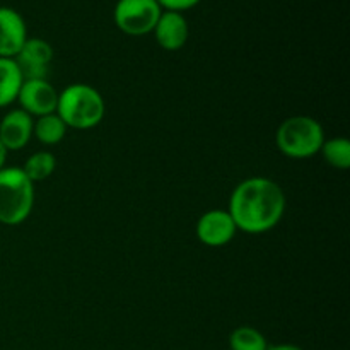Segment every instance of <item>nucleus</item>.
Here are the masks:
<instances>
[{"label": "nucleus", "instance_id": "1", "mask_svg": "<svg viewBox=\"0 0 350 350\" xmlns=\"http://www.w3.org/2000/svg\"><path fill=\"white\" fill-rule=\"evenodd\" d=\"M228 212L238 229L262 234L280 222L286 212V195L269 178H250L234 188Z\"/></svg>", "mask_w": 350, "mask_h": 350}, {"label": "nucleus", "instance_id": "2", "mask_svg": "<svg viewBox=\"0 0 350 350\" xmlns=\"http://www.w3.org/2000/svg\"><path fill=\"white\" fill-rule=\"evenodd\" d=\"M57 113L67 126L88 130L105 116V99L88 84H72L58 94Z\"/></svg>", "mask_w": 350, "mask_h": 350}, {"label": "nucleus", "instance_id": "3", "mask_svg": "<svg viewBox=\"0 0 350 350\" xmlns=\"http://www.w3.org/2000/svg\"><path fill=\"white\" fill-rule=\"evenodd\" d=\"M33 181L23 167L0 170V222L17 226L29 217L34 204Z\"/></svg>", "mask_w": 350, "mask_h": 350}, {"label": "nucleus", "instance_id": "4", "mask_svg": "<svg viewBox=\"0 0 350 350\" xmlns=\"http://www.w3.org/2000/svg\"><path fill=\"white\" fill-rule=\"evenodd\" d=\"M325 142L323 126L310 116H291L280 123L275 144L282 154L293 159H306L321 150Z\"/></svg>", "mask_w": 350, "mask_h": 350}, {"label": "nucleus", "instance_id": "5", "mask_svg": "<svg viewBox=\"0 0 350 350\" xmlns=\"http://www.w3.org/2000/svg\"><path fill=\"white\" fill-rule=\"evenodd\" d=\"M163 9L157 0H118L115 5V24L126 34L142 36L152 33Z\"/></svg>", "mask_w": 350, "mask_h": 350}, {"label": "nucleus", "instance_id": "6", "mask_svg": "<svg viewBox=\"0 0 350 350\" xmlns=\"http://www.w3.org/2000/svg\"><path fill=\"white\" fill-rule=\"evenodd\" d=\"M51 60H53V48L40 38H27L19 53L14 57L24 81L46 79Z\"/></svg>", "mask_w": 350, "mask_h": 350}, {"label": "nucleus", "instance_id": "7", "mask_svg": "<svg viewBox=\"0 0 350 350\" xmlns=\"http://www.w3.org/2000/svg\"><path fill=\"white\" fill-rule=\"evenodd\" d=\"M17 101L21 103V109H24L27 115H51L57 111L58 92L46 79H33L23 82Z\"/></svg>", "mask_w": 350, "mask_h": 350}, {"label": "nucleus", "instance_id": "8", "mask_svg": "<svg viewBox=\"0 0 350 350\" xmlns=\"http://www.w3.org/2000/svg\"><path fill=\"white\" fill-rule=\"evenodd\" d=\"M236 231L238 228H236L234 219L228 211H221V208L205 212L197 224L198 239L212 248H219V246L231 243Z\"/></svg>", "mask_w": 350, "mask_h": 350}, {"label": "nucleus", "instance_id": "9", "mask_svg": "<svg viewBox=\"0 0 350 350\" xmlns=\"http://www.w3.org/2000/svg\"><path fill=\"white\" fill-rule=\"evenodd\" d=\"M27 40L26 23L17 10L0 7V58H14Z\"/></svg>", "mask_w": 350, "mask_h": 350}, {"label": "nucleus", "instance_id": "10", "mask_svg": "<svg viewBox=\"0 0 350 350\" xmlns=\"http://www.w3.org/2000/svg\"><path fill=\"white\" fill-rule=\"evenodd\" d=\"M34 122L24 109H12L0 122V142L5 150H19L29 142Z\"/></svg>", "mask_w": 350, "mask_h": 350}, {"label": "nucleus", "instance_id": "11", "mask_svg": "<svg viewBox=\"0 0 350 350\" xmlns=\"http://www.w3.org/2000/svg\"><path fill=\"white\" fill-rule=\"evenodd\" d=\"M152 33L156 34V41L164 50H180L188 40V23L181 12L164 10Z\"/></svg>", "mask_w": 350, "mask_h": 350}, {"label": "nucleus", "instance_id": "12", "mask_svg": "<svg viewBox=\"0 0 350 350\" xmlns=\"http://www.w3.org/2000/svg\"><path fill=\"white\" fill-rule=\"evenodd\" d=\"M24 79L14 58H0V108L17 99Z\"/></svg>", "mask_w": 350, "mask_h": 350}, {"label": "nucleus", "instance_id": "13", "mask_svg": "<svg viewBox=\"0 0 350 350\" xmlns=\"http://www.w3.org/2000/svg\"><path fill=\"white\" fill-rule=\"evenodd\" d=\"M65 132H67V125L62 122V118L57 113L38 116L36 123L33 126V133L44 146H55V144H58L65 137Z\"/></svg>", "mask_w": 350, "mask_h": 350}, {"label": "nucleus", "instance_id": "14", "mask_svg": "<svg viewBox=\"0 0 350 350\" xmlns=\"http://www.w3.org/2000/svg\"><path fill=\"white\" fill-rule=\"evenodd\" d=\"M55 166H57V161L51 152L46 150H41V152H34L29 159L24 164L23 171L31 181H43L46 178H50L53 174Z\"/></svg>", "mask_w": 350, "mask_h": 350}, {"label": "nucleus", "instance_id": "15", "mask_svg": "<svg viewBox=\"0 0 350 350\" xmlns=\"http://www.w3.org/2000/svg\"><path fill=\"white\" fill-rule=\"evenodd\" d=\"M321 152L332 167H337V170H349L350 167V142L344 137L325 140L321 146Z\"/></svg>", "mask_w": 350, "mask_h": 350}, {"label": "nucleus", "instance_id": "16", "mask_svg": "<svg viewBox=\"0 0 350 350\" xmlns=\"http://www.w3.org/2000/svg\"><path fill=\"white\" fill-rule=\"evenodd\" d=\"M231 350H267L265 337L252 327H239L229 337Z\"/></svg>", "mask_w": 350, "mask_h": 350}, {"label": "nucleus", "instance_id": "17", "mask_svg": "<svg viewBox=\"0 0 350 350\" xmlns=\"http://www.w3.org/2000/svg\"><path fill=\"white\" fill-rule=\"evenodd\" d=\"M200 0H157V3L161 5V9H166V10H174V12H181V10H187L191 9L193 5Z\"/></svg>", "mask_w": 350, "mask_h": 350}, {"label": "nucleus", "instance_id": "18", "mask_svg": "<svg viewBox=\"0 0 350 350\" xmlns=\"http://www.w3.org/2000/svg\"><path fill=\"white\" fill-rule=\"evenodd\" d=\"M267 350H303V349L296 347V345H287V344H284V345H273V347H269Z\"/></svg>", "mask_w": 350, "mask_h": 350}, {"label": "nucleus", "instance_id": "19", "mask_svg": "<svg viewBox=\"0 0 350 350\" xmlns=\"http://www.w3.org/2000/svg\"><path fill=\"white\" fill-rule=\"evenodd\" d=\"M5 157H7V150L5 147L2 146V142H0V170H2L3 164H5Z\"/></svg>", "mask_w": 350, "mask_h": 350}]
</instances>
